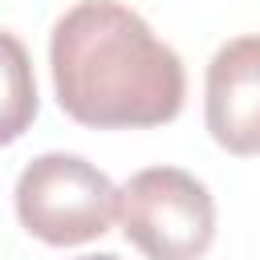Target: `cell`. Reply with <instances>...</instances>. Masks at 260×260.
<instances>
[{"label":"cell","mask_w":260,"mask_h":260,"mask_svg":"<svg viewBox=\"0 0 260 260\" xmlns=\"http://www.w3.org/2000/svg\"><path fill=\"white\" fill-rule=\"evenodd\" d=\"M57 106L93 130L175 122L187 98L179 53L118 0L73 4L49 37Z\"/></svg>","instance_id":"1"},{"label":"cell","mask_w":260,"mask_h":260,"mask_svg":"<svg viewBox=\"0 0 260 260\" xmlns=\"http://www.w3.org/2000/svg\"><path fill=\"white\" fill-rule=\"evenodd\" d=\"M16 219L53 248H77L110 232L118 219V187L81 154H37L16 179Z\"/></svg>","instance_id":"2"},{"label":"cell","mask_w":260,"mask_h":260,"mask_svg":"<svg viewBox=\"0 0 260 260\" xmlns=\"http://www.w3.org/2000/svg\"><path fill=\"white\" fill-rule=\"evenodd\" d=\"M118 223L146 260H199L215 240V199L191 171L146 167L118 191Z\"/></svg>","instance_id":"3"},{"label":"cell","mask_w":260,"mask_h":260,"mask_svg":"<svg viewBox=\"0 0 260 260\" xmlns=\"http://www.w3.org/2000/svg\"><path fill=\"white\" fill-rule=\"evenodd\" d=\"M203 122L228 154H260V37H236L207 61Z\"/></svg>","instance_id":"4"},{"label":"cell","mask_w":260,"mask_h":260,"mask_svg":"<svg viewBox=\"0 0 260 260\" xmlns=\"http://www.w3.org/2000/svg\"><path fill=\"white\" fill-rule=\"evenodd\" d=\"M37 110H41V98H37L28 49L20 45V37L0 28V146L16 142L32 126Z\"/></svg>","instance_id":"5"},{"label":"cell","mask_w":260,"mask_h":260,"mask_svg":"<svg viewBox=\"0 0 260 260\" xmlns=\"http://www.w3.org/2000/svg\"><path fill=\"white\" fill-rule=\"evenodd\" d=\"M77 260H122V256H114V252H89V256H77Z\"/></svg>","instance_id":"6"}]
</instances>
